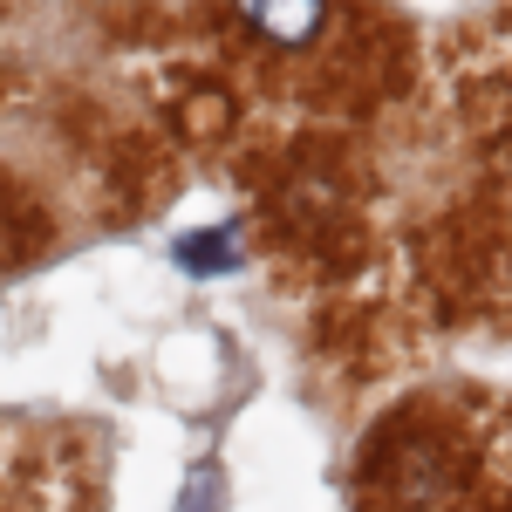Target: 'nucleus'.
<instances>
[{"label":"nucleus","instance_id":"3","mask_svg":"<svg viewBox=\"0 0 512 512\" xmlns=\"http://www.w3.org/2000/svg\"><path fill=\"white\" fill-rule=\"evenodd\" d=\"M219 506H226V478L212 472V465H198L185 478V492H178V512H219Z\"/></svg>","mask_w":512,"mask_h":512},{"label":"nucleus","instance_id":"2","mask_svg":"<svg viewBox=\"0 0 512 512\" xmlns=\"http://www.w3.org/2000/svg\"><path fill=\"white\" fill-rule=\"evenodd\" d=\"M171 260H178L185 274H219V267H239V226H205V233L178 239V246H171Z\"/></svg>","mask_w":512,"mask_h":512},{"label":"nucleus","instance_id":"1","mask_svg":"<svg viewBox=\"0 0 512 512\" xmlns=\"http://www.w3.org/2000/svg\"><path fill=\"white\" fill-rule=\"evenodd\" d=\"M239 14H246V28H260L267 41H308L321 28L315 0H280V7H274V0H246Z\"/></svg>","mask_w":512,"mask_h":512}]
</instances>
